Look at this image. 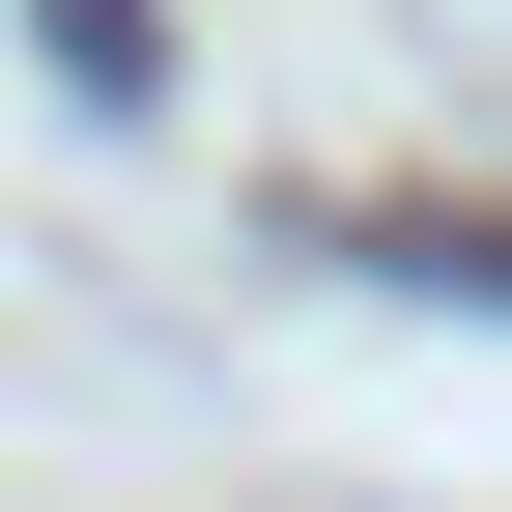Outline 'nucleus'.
I'll use <instances>...</instances> for the list:
<instances>
[{"label":"nucleus","instance_id":"obj_1","mask_svg":"<svg viewBox=\"0 0 512 512\" xmlns=\"http://www.w3.org/2000/svg\"><path fill=\"white\" fill-rule=\"evenodd\" d=\"M370 285H427V313H512V200H342Z\"/></svg>","mask_w":512,"mask_h":512},{"label":"nucleus","instance_id":"obj_2","mask_svg":"<svg viewBox=\"0 0 512 512\" xmlns=\"http://www.w3.org/2000/svg\"><path fill=\"white\" fill-rule=\"evenodd\" d=\"M57 86H86V114H143V86H171V29H143V0H57Z\"/></svg>","mask_w":512,"mask_h":512}]
</instances>
